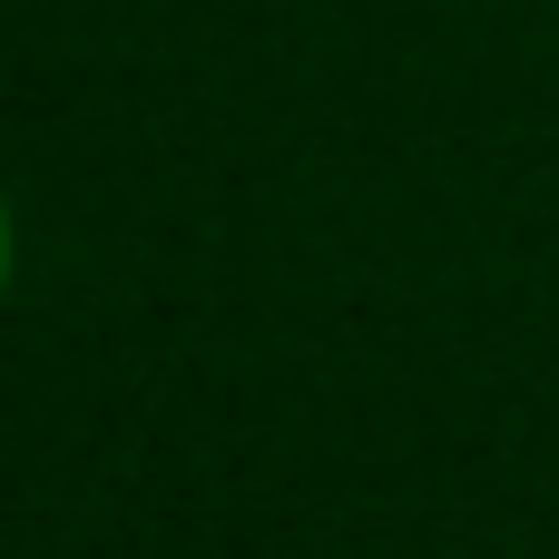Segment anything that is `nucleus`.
<instances>
[{
	"instance_id": "nucleus-1",
	"label": "nucleus",
	"mask_w": 559,
	"mask_h": 559,
	"mask_svg": "<svg viewBox=\"0 0 559 559\" xmlns=\"http://www.w3.org/2000/svg\"><path fill=\"white\" fill-rule=\"evenodd\" d=\"M10 275H20V226H10V187H0V305H10Z\"/></svg>"
}]
</instances>
